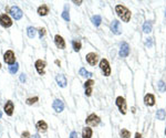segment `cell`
<instances>
[{"mask_svg": "<svg viewBox=\"0 0 166 138\" xmlns=\"http://www.w3.org/2000/svg\"><path fill=\"white\" fill-rule=\"evenodd\" d=\"M115 13L117 17L120 18L123 22H130L131 17H132V12L127 7H125L123 4H116L115 6Z\"/></svg>", "mask_w": 166, "mask_h": 138, "instance_id": "1", "label": "cell"}, {"mask_svg": "<svg viewBox=\"0 0 166 138\" xmlns=\"http://www.w3.org/2000/svg\"><path fill=\"white\" fill-rule=\"evenodd\" d=\"M100 70L102 72V74L104 76H110L111 75V72H112V69H111V65H110V62H108L106 59H102L99 63Z\"/></svg>", "mask_w": 166, "mask_h": 138, "instance_id": "2", "label": "cell"}, {"mask_svg": "<svg viewBox=\"0 0 166 138\" xmlns=\"http://www.w3.org/2000/svg\"><path fill=\"white\" fill-rule=\"evenodd\" d=\"M115 105L120 111L122 115H126L127 113V104H126V100L123 96H117L115 100Z\"/></svg>", "mask_w": 166, "mask_h": 138, "instance_id": "3", "label": "cell"}, {"mask_svg": "<svg viewBox=\"0 0 166 138\" xmlns=\"http://www.w3.org/2000/svg\"><path fill=\"white\" fill-rule=\"evenodd\" d=\"M85 124L89 125V127H90V126H92V127H96V126H99L100 124H101V118H100L99 115H96L95 113H92L87 117V119H85Z\"/></svg>", "mask_w": 166, "mask_h": 138, "instance_id": "4", "label": "cell"}, {"mask_svg": "<svg viewBox=\"0 0 166 138\" xmlns=\"http://www.w3.org/2000/svg\"><path fill=\"white\" fill-rule=\"evenodd\" d=\"M4 62L6 64H8L9 66L10 65H13L16 62V55H15V52L12 50H7L4 53Z\"/></svg>", "mask_w": 166, "mask_h": 138, "instance_id": "5", "label": "cell"}, {"mask_svg": "<svg viewBox=\"0 0 166 138\" xmlns=\"http://www.w3.org/2000/svg\"><path fill=\"white\" fill-rule=\"evenodd\" d=\"M9 13H10L11 18L15 19L16 21H19L21 18H22V16H23L22 10H21L20 7H18V6H12V7H10V9H9Z\"/></svg>", "mask_w": 166, "mask_h": 138, "instance_id": "6", "label": "cell"}, {"mask_svg": "<svg viewBox=\"0 0 166 138\" xmlns=\"http://www.w3.org/2000/svg\"><path fill=\"white\" fill-rule=\"evenodd\" d=\"M12 19H11V17H9L7 13H1L0 14V25L2 28H4V29L10 28L12 25Z\"/></svg>", "mask_w": 166, "mask_h": 138, "instance_id": "7", "label": "cell"}, {"mask_svg": "<svg viewBox=\"0 0 166 138\" xmlns=\"http://www.w3.org/2000/svg\"><path fill=\"white\" fill-rule=\"evenodd\" d=\"M46 66H47L46 61H43L41 59H38L34 62V67H36V71L38 72L39 75H44L46 74Z\"/></svg>", "mask_w": 166, "mask_h": 138, "instance_id": "8", "label": "cell"}, {"mask_svg": "<svg viewBox=\"0 0 166 138\" xmlns=\"http://www.w3.org/2000/svg\"><path fill=\"white\" fill-rule=\"evenodd\" d=\"M85 60H87V62L89 63L91 66H95L96 64H98V62H99L100 56L95 52H90V53H87V54L85 55Z\"/></svg>", "mask_w": 166, "mask_h": 138, "instance_id": "9", "label": "cell"}, {"mask_svg": "<svg viewBox=\"0 0 166 138\" xmlns=\"http://www.w3.org/2000/svg\"><path fill=\"white\" fill-rule=\"evenodd\" d=\"M130 46L127 42H121L120 44V51H119V55H120L121 58H126V56H129L130 54Z\"/></svg>", "mask_w": 166, "mask_h": 138, "instance_id": "10", "label": "cell"}, {"mask_svg": "<svg viewBox=\"0 0 166 138\" xmlns=\"http://www.w3.org/2000/svg\"><path fill=\"white\" fill-rule=\"evenodd\" d=\"M110 28H111V31H112L113 34H115V35H120L122 34V28H121V22L119 20H113L111 22V25H110Z\"/></svg>", "mask_w": 166, "mask_h": 138, "instance_id": "11", "label": "cell"}, {"mask_svg": "<svg viewBox=\"0 0 166 138\" xmlns=\"http://www.w3.org/2000/svg\"><path fill=\"white\" fill-rule=\"evenodd\" d=\"M54 43H55V46H57L58 49H60V50H64V49H66V43L62 35L55 34V35H54Z\"/></svg>", "mask_w": 166, "mask_h": 138, "instance_id": "12", "label": "cell"}, {"mask_svg": "<svg viewBox=\"0 0 166 138\" xmlns=\"http://www.w3.org/2000/svg\"><path fill=\"white\" fill-rule=\"evenodd\" d=\"M52 108L54 109L55 113H61V112H63V109H64V103H63V100H60V98H55L53 100V103H52Z\"/></svg>", "mask_w": 166, "mask_h": 138, "instance_id": "13", "label": "cell"}, {"mask_svg": "<svg viewBox=\"0 0 166 138\" xmlns=\"http://www.w3.org/2000/svg\"><path fill=\"white\" fill-rule=\"evenodd\" d=\"M4 111L7 116H12L13 111H15V104H13L12 100H7L6 104L4 105Z\"/></svg>", "mask_w": 166, "mask_h": 138, "instance_id": "14", "label": "cell"}, {"mask_svg": "<svg viewBox=\"0 0 166 138\" xmlns=\"http://www.w3.org/2000/svg\"><path fill=\"white\" fill-rule=\"evenodd\" d=\"M144 104L146 105V106H149V107H152V106H154L155 105V102H156V100H155V96H154V94H152V93H147V94H145V96H144Z\"/></svg>", "mask_w": 166, "mask_h": 138, "instance_id": "15", "label": "cell"}, {"mask_svg": "<svg viewBox=\"0 0 166 138\" xmlns=\"http://www.w3.org/2000/svg\"><path fill=\"white\" fill-rule=\"evenodd\" d=\"M55 82L60 87H66V84H68V81H66V77L64 74H58L55 76Z\"/></svg>", "mask_w": 166, "mask_h": 138, "instance_id": "16", "label": "cell"}, {"mask_svg": "<svg viewBox=\"0 0 166 138\" xmlns=\"http://www.w3.org/2000/svg\"><path fill=\"white\" fill-rule=\"evenodd\" d=\"M36 128L39 133H46L47 130H48V124H47V121H38L37 124H36Z\"/></svg>", "mask_w": 166, "mask_h": 138, "instance_id": "17", "label": "cell"}, {"mask_svg": "<svg viewBox=\"0 0 166 138\" xmlns=\"http://www.w3.org/2000/svg\"><path fill=\"white\" fill-rule=\"evenodd\" d=\"M49 11H50L49 7L44 4H41V6H39L37 9V13L39 14V16H41V17H46L47 14L49 13Z\"/></svg>", "mask_w": 166, "mask_h": 138, "instance_id": "18", "label": "cell"}, {"mask_svg": "<svg viewBox=\"0 0 166 138\" xmlns=\"http://www.w3.org/2000/svg\"><path fill=\"white\" fill-rule=\"evenodd\" d=\"M92 136H93L92 128L89 126H85L82 129V138H92Z\"/></svg>", "mask_w": 166, "mask_h": 138, "instance_id": "19", "label": "cell"}, {"mask_svg": "<svg viewBox=\"0 0 166 138\" xmlns=\"http://www.w3.org/2000/svg\"><path fill=\"white\" fill-rule=\"evenodd\" d=\"M38 30L33 27V25H29L28 28H27V35H28V38L30 39H33L36 37V34H37Z\"/></svg>", "mask_w": 166, "mask_h": 138, "instance_id": "20", "label": "cell"}, {"mask_svg": "<svg viewBox=\"0 0 166 138\" xmlns=\"http://www.w3.org/2000/svg\"><path fill=\"white\" fill-rule=\"evenodd\" d=\"M69 7H68V4H66L64 6V10L62 11V13H61V17H62L63 20L68 21V22H70V13H69Z\"/></svg>", "mask_w": 166, "mask_h": 138, "instance_id": "21", "label": "cell"}, {"mask_svg": "<svg viewBox=\"0 0 166 138\" xmlns=\"http://www.w3.org/2000/svg\"><path fill=\"white\" fill-rule=\"evenodd\" d=\"M152 29H153V25H152V21H146L144 25H143V32L144 33H149L152 32Z\"/></svg>", "mask_w": 166, "mask_h": 138, "instance_id": "22", "label": "cell"}, {"mask_svg": "<svg viewBox=\"0 0 166 138\" xmlns=\"http://www.w3.org/2000/svg\"><path fill=\"white\" fill-rule=\"evenodd\" d=\"M156 118H157L158 121H164L166 118L165 109H163V108L157 109V111H156Z\"/></svg>", "mask_w": 166, "mask_h": 138, "instance_id": "23", "label": "cell"}, {"mask_svg": "<svg viewBox=\"0 0 166 138\" xmlns=\"http://www.w3.org/2000/svg\"><path fill=\"white\" fill-rule=\"evenodd\" d=\"M91 21L96 28H99L100 25H101V22H102V18H101V16H99V14H95V16H93V17L91 18Z\"/></svg>", "mask_w": 166, "mask_h": 138, "instance_id": "24", "label": "cell"}, {"mask_svg": "<svg viewBox=\"0 0 166 138\" xmlns=\"http://www.w3.org/2000/svg\"><path fill=\"white\" fill-rule=\"evenodd\" d=\"M79 74L82 76V77H91V76L93 75L91 72L87 71L85 67H81V69H80V70H79Z\"/></svg>", "mask_w": 166, "mask_h": 138, "instance_id": "25", "label": "cell"}, {"mask_svg": "<svg viewBox=\"0 0 166 138\" xmlns=\"http://www.w3.org/2000/svg\"><path fill=\"white\" fill-rule=\"evenodd\" d=\"M120 137L121 138H131V131L126 128H122L120 130Z\"/></svg>", "mask_w": 166, "mask_h": 138, "instance_id": "26", "label": "cell"}, {"mask_svg": "<svg viewBox=\"0 0 166 138\" xmlns=\"http://www.w3.org/2000/svg\"><path fill=\"white\" fill-rule=\"evenodd\" d=\"M8 70L10 74H16L17 72L19 71V63L17 62V63H15L13 65H10V66L8 67Z\"/></svg>", "mask_w": 166, "mask_h": 138, "instance_id": "27", "label": "cell"}, {"mask_svg": "<svg viewBox=\"0 0 166 138\" xmlns=\"http://www.w3.org/2000/svg\"><path fill=\"white\" fill-rule=\"evenodd\" d=\"M72 48H73V50L75 52H79L81 50V48H82V43L80 41H76V40H73L72 41Z\"/></svg>", "mask_w": 166, "mask_h": 138, "instance_id": "28", "label": "cell"}, {"mask_svg": "<svg viewBox=\"0 0 166 138\" xmlns=\"http://www.w3.org/2000/svg\"><path fill=\"white\" fill-rule=\"evenodd\" d=\"M157 87H158V91L161 93H164L166 92V84L164 81H158V83H157Z\"/></svg>", "mask_w": 166, "mask_h": 138, "instance_id": "29", "label": "cell"}, {"mask_svg": "<svg viewBox=\"0 0 166 138\" xmlns=\"http://www.w3.org/2000/svg\"><path fill=\"white\" fill-rule=\"evenodd\" d=\"M38 100H39V97H38V96L28 97V98L25 100V104H27V105H33V104H36Z\"/></svg>", "mask_w": 166, "mask_h": 138, "instance_id": "30", "label": "cell"}, {"mask_svg": "<svg viewBox=\"0 0 166 138\" xmlns=\"http://www.w3.org/2000/svg\"><path fill=\"white\" fill-rule=\"evenodd\" d=\"M83 86H84V88L93 87V86H94V81H93V79H87V81L84 82V84H83Z\"/></svg>", "mask_w": 166, "mask_h": 138, "instance_id": "31", "label": "cell"}, {"mask_svg": "<svg viewBox=\"0 0 166 138\" xmlns=\"http://www.w3.org/2000/svg\"><path fill=\"white\" fill-rule=\"evenodd\" d=\"M38 33H39V38L42 39L47 34V29L46 28H39L38 29Z\"/></svg>", "mask_w": 166, "mask_h": 138, "instance_id": "32", "label": "cell"}, {"mask_svg": "<svg viewBox=\"0 0 166 138\" xmlns=\"http://www.w3.org/2000/svg\"><path fill=\"white\" fill-rule=\"evenodd\" d=\"M92 93H93V87H87L85 88V91H84V94H85V96H91Z\"/></svg>", "mask_w": 166, "mask_h": 138, "instance_id": "33", "label": "cell"}, {"mask_svg": "<svg viewBox=\"0 0 166 138\" xmlns=\"http://www.w3.org/2000/svg\"><path fill=\"white\" fill-rule=\"evenodd\" d=\"M145 46H147V48H152V46H153V39H152V38H147V39H146Z\"/></svg>", "mask_w": 166, "mask_h": 138, "instance_id": "34", "label": "cell"}, {"mask_svg": "<svg viewBox=\"0 0 166 138\" xmlns=\"http://www.w3.org/2000/svg\"><path fill=\"white\" fill-rule=\"evenodd\" d=\"M21 138H31V134H30L28 130H25V131H22L21 133Z\"/></svg>", "mask_w": 166, "mask_h": 138, "instance_id": "35", "label": "cell"}, {"mask_svg": "<svg viewBox=\"0 0 166 138\" xmlns=\"http://www.w3.org/2000/svg\"><path fill=\"white\" fill-rule=\"evenodd\" d=\"M19 79H20L21 83H25V81H27V76H25V73H21L20 76H19Z\"/></svg>", "mask_w": 166, "mask_h": 138, "instance_id": "36", "label": "cell"}, {"mask_svg": "<svg viewBox=\"0 0 166 138\" xmlns=\"http://www.w3.org/2000/svg\"><path fill=\"white\" fill-rule=\"evenodd\" d=\"M69 138H78V133L76 131H71V134H70V137Z\"/></svg>", "mask_w": 166, "mask_h": 138, "instance_id": "37", "label": "cell"}, {"mask_svg": "<svg viewBox=\"0 0 166 138\" xmlns=\"http://www.w3.org/2000/svg\"><path fill=\"white\" fill-rule=\"evenodd\" d=\"M72 2H73V4H76V6H80V4H82L83 1H82V0H79V1H76V0H73Z\"/></svg>", "mask_w": 166, "mask_h": 138, "instance_id": "38", "label": "cell"}, {"mask_svg": "<svg viewBox=\"0 0 166 138\" xmlns=\"http://www.w3.org/2000/svg\"><path fill=\"white\" fill-rule=\"evenodd\" d=\"M31 138H41V137H40L39 134H33V135H31Z\"/></svg>", "mask_w": 166, "mask_h": 138, "instance_id": "39", "label": "cell"}, {"mask_svg": "<svg viewBox=\"0 0 166 138\" xmlns=\"http://www.w3.org/2000/svg\"><path fill=\"white\" fill-rule=\"evenodd\" d=\"M134 138H142V134L141 133H135V137Z\"/></svg>", "mask_w": 166, "mask_h": 138, "instance_id": "40", "label": "cell"}, {"mask_svg": "<svg viewBox=\"0 0 166 138\" xmlns=\"http://www.w3.org/2000/svg\"><path fill=\"white\" fill-rule=\"evenodd\" d=\"M54 63H55V64H57L58 66H60V65H61V62H60L59 60H55V61H54Z\"/></svg>", "mask_w": 166, "mask_h": 138, "instance_id": "41", "label": "cell"}, {"mask_svg": "<svg viewBox=\"0 0 166 138\" xmlns=\"http://www.w3.org/2000/svg\"><path fill=\"white\" fill-rule=\"evenodd\" d=\"M135 112H136V111H135V107H132V113L134 114Z\"/></svg>", "mask_w": 166, "mask_h": 138, "instance_id": "42", "label": "cell"}, {"mask_svg": "<svg viewBox=\"0 0 166 138\" xmlns=\"http://www.w3.org/2000/svg\"><path fill=\"white\" fill-rule=\"evenodd\" d=\"M1 117H2V112L0 111V119H1Z\"/></svg>", "mask_w": 166, "mask_h": 138, "instance_id": "43", "label": "cell"}, {"mask_svg": "<svg viewBox=\"0 0 166 138\" xmlns=\"http://www.w3.org/2000/svg\"><path fill=\"white\" fill-rule=\"evenodd\" d=\"M164 133H165V135H166V127H165V131H164Z\"/></svg>", "mask_w": 166, "mask_h": 138, "instance_id": "44", "label": "cell"}, {"mask_svg": "<svg viewBox=\"0 0 166 138\" xmlns=\"http://www.w3.org/2000/svg\"><path fill=\"white\" fill-rule=\"evenodd\" d=\"M0 70H1V63H0Z\"/></svg>", "mask_w": 166, "mask_h": 138, "instance_id": "45", "label": "cell"}, {"mask_svg": "<svg viewBox=\"0 0 166 138\" xmlns=\"http://www.w3.org/2000/svg\"><path fill=\"white\" fill-rule=\"evenodd\" d=\"M165 17H166V10H165Z\"/></svg>", "mask_w": 166, "mask_h": 138, "instance_id": "46", "label": "cell"}, {"mask_svg": "<svg viewBox=\"0 0 166 138\" xmlns=\"http://www.w3.org/2000/svg\"><path fill=\"white\" fill-rule=\"evenodd\" d=\"M78 138H79V137H78Z\"/></svg>", "mask_w": 166, "mask_h": 138, "instance_id": "47", "label": "cell"}]
</instances>
